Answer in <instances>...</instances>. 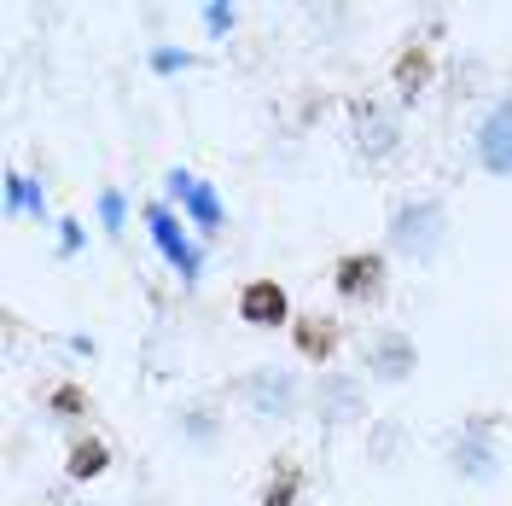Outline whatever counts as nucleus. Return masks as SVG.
Returning <instances> with one entry per match:
<instances>
[{
	"mask_svg": "<svg viewBox=\"0 0 512 506\" xmlns=\"http://www.w3.org/2000/svg\"><path fill=\"white\" fill-rule=\"evenodd\" d=\"M384 245L402 256V262H437L448 245V204L431 192H414L390 210L384 222Z\"/></svg>",
	"mask_w": 512,
	"mask_h": 506,
	"instance_id": "f257e3e1",
	"label": "nucleus"
},
{
	"mask_svg": "<svg viewBox=\"0 0 512 506\" xmlns=\"http://www.w3.org/2000/svg\"><path fill=\"white\" fill-rule=\"evenodd\" d=\"M239 396L256 419H297L303 413V379L291 367H256L239 379Z\"/></svg>",
	"mask_w": 512,
	"mask_h": 506,
	"instance_id": "f03ea898",
	"label": "nucleus"
},
{
	"mask_svg": "<svg viewBox=\"0 0 512 506\" xmlns=\"http://www.w3.org/2000/svg\"><path fill=\"white\" fill-rule=\"evenodd\" d=\"M163 192H169V204H175V210H181V216L204 233V239H216V233L227 227L222 192L210 187L204 175H192V169H169V175H163Z\"/></svg>",
	"mask_w": 512,
	"mask_h": 506,
	"instance_id": "7ed1b4c3",
	"label": "nucleus"
},
{
	"mask_svg": "<svg viewBox=\"0 0 512 506\" xmlns=\"http://www.w3.org/2000/svg\"><path fill=\"white\" fill-rule=\"evenodd\" d=\"M192 222H181V210L175 204H146V233H152V245L163 251V262L181 274L187 285H198V274H204V251L192 245Z\"/></svg>",
	"mask_w": 512,
	"mask_h": 506,
	"instance_id": "20e7f679",
	"label": "nucleus"
},
{
	"mask_svg": "<svg viewBox=\"0 0 512 506\" xmlns=\"http://www.w3.org/2000/svg\"><path fill=\"white\" fill-rule=\"evenodd\" d=\"M472 158H478L483 175L512 181V94L495 99L478 117V128H472Z\"/></svg>",
	"mask_w": 512,
	"mask_h": 506,
	"instance_id": "39448f33",
	"label": "nucleus"
},
{
	"mask_svg": "<svg viewBox=\"0 0 512 506\" xmlns=\"http://www.w3.org/2000/svg\"><path fill=\"white\" fill-rule=\"evenodd\" d=\"M448 460H454V472L466 477V483H489V477L501 472L495 419H466V425H460V437H454V448H448Z\"/></svg>",
	"mask_w": 512,
	"mask_h": 506,
	"instance_id": "423d86ee",
	"label": "nucleus"
},
{
	"mask_svg": "<svg viewBox=\"0 0 512 506\" xmlns=\"http://www.w3.org/2000/svg\"><path fill=\"white\" fill-rule=\"evenodd\" d=\"M367 413V390H361V379L355 373H320L315 379V419L326 425V431H344V425H355Z\"/></svg>",
	"mask_w": 512,
	"mask_h": 506,
	"instance_id": "0eeeda50",
	"label": "nucleus"
},
{
	"mask_svg": "<svg viewBox=\"0 0 512 506\" xmlns=\"http://www.w3.org/2000/svg\"><path fill=\"white\" fill-rule=\"evenodd\" d=\"M361 367H367V379L373 384H408L419 367V349L408 332H373L367 344H361Z\"/></svg>",
	"mask_w": 512,
	"mask_h": 506,
	"instance_id": "6e6552de",
	"label": "nucleus"
},
{
	"mask_svg": "<svg viewBox=\"0 0 512 506\" xmlns=\"http://www.w3.org/2000/svg\"><path fill=\"white\" fill-rule=\"evenodd\" d=\"M332 285H338V297H344V303H379V297H384V256L379 251L338 256Z\"/></svg>",
	"mask_w": 512,
	"mask_h": 506,
	"instance_id": "1a4fd4ad",
	"label": "nucleus"
},
{
	"mask_svg": "<svg viewBox=\"0 0 512 506\" xmlns=\"http://www.w3.org/2000/svg\"><path fill=\"white\" fill-rule=\"evenodd\" d=\"M396 146H402L396 117H390L384 105H373V99H367V105H355V152H361L367 163H384Z\"/></svg>",
	"mask_w": 512,
	"mask_h": 506,
	"instance_id": "9d476101",
	"label": "nucleus"
},
{
	"mask_svg": "<svg viewBox=\"0 0 512 506\" xmlns=\"http://www.w3.org/2000/svg\"><path fill=\"white\" fill-rule=\"evenodd\" d=\"M239 320L245 326H291V297L280 280H251L245 291H239Z\"/></svg>",
	"mask_w": 512,
	"mask_h": 506,
	"instance_id": "9b49d317",
	"label": "nucleus"
},
{
	"mask_svg": "<svg viewBox=\"0 0 512 506\" xmlns=\"http://www.w3.org/2000/svg\"><path fill=\"white\" fill-rule=\"evenodd\" d=\"M6 216H35V222H47V192H41V181H30V175H6Z\"/></svg>",
	"mask_w": 512,
	"mask_h": 506,
	"instance_id": "f8f14e48",
	"label": "nucleus"
},
{
	"mask_svg": "<svg viewBox=\"0 0 512 506\" xmlns=\"http://www.w3.org/2000/svg\"><path fill=\"white\" fill-rule=\"evenodd\" d=\"M105 472V443H76L70 448V477H99Z\"/></svg>",
	"mask_w": 512,
	"mask_h": 506,
	"instance_id": "ddd939ff",
	"label": "nucleus"
},
{
	"mask_svg": "<svg viewBox=\"0 0 512 506\" xmlns=\"http://www.w3.org/2000/svg\"><path fill=\"white\" fill-rule=\"evenodd\" d=\"M99 227H105V233H123L128 227V204H123V192L117 187L99 192Z\"/></svg>",
	"mask_w": 512,
	"mask_h": 506,
	"instance_id": "4468645a",
	"label": "nucleus"
},
{
	"mask_svg": "<svg viewBox=\"0 0 512 506\" xmlns=\"http://www.w3.org/2000/svg\"><path fill=\"white\" fill-rule=\"evenodd\" d=\"M297 344H303V355H332V326H297Z\"/></svg>",
	"mask_w": 512,
	"mask_h": 506,
	"instance_id": "2eb2a0df",
	"label": "nucleus"
},
{
	"mask_svg": "<svg viewBox=\"0 0 512 506\" xmlns=\"http://www.w3.org/2000/svg\"><path fill=\"white\" fill-rule=\"evenodd\" d=\"M204 30H210V35L233 30V0H204Z\"/></svg>",
	"mask_w": 512,
	"mask_h": 506,
	"instance_id": "dca6fc26",
	"label": "nucleus"
},
{
	"mask_svg": "<svg viewBox=\"0 0 512 506\" xmlns=\"http://www.w3.org/2000/svg\"><path fill=\"white\" fill-rule=\"evenodd\" d=\"M152 70H158V76H175V70H192V53H181V47H158V53H152Z\"/></svg>",
	"mask_w": 512,
	"mask_h": 506,
	"instance_id": "f3484780",
	"label": "nucleus"
},
{
	"mask_svg": "<svg viewBox=\"0 0 512 506\" xmlns=\"http://www.w3.org/2000/svg\"><path fill=\"white\" fill-rule=\"evenodd\" d=\"M59 227H64L59 251H64V256H76V251H82V222H59Z\"/></svg>",
	"mask_w": 512,
	"mask_h": 506,
	"instance_id": "a211bd4d",
	"label": "nucleus"
}]
</instances>
